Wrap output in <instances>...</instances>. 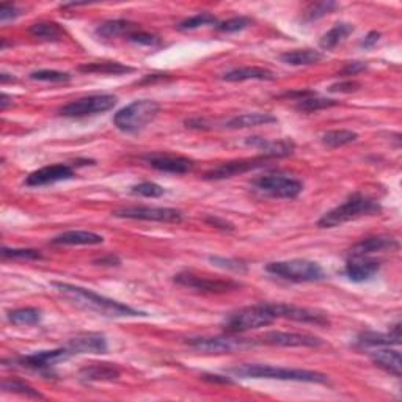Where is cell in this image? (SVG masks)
Segmentation results:
<instances>
[{
    "mask_svg": "<svg viewBox=\"0 0 402 402\" xmlns=\"http://www.w3.org/2000/svg\"><path fill=\"white\" fill-rule=\"evenodd\" d=\"M52 288L55 291L60 292L63 297L71 300L74 305L81 307L83 309H90L97 314L107 316V317H137V316H146L143 312L132 308L124 303H119L117 300H112L104 297L101 294H96L91 289L63 283V281H52Z\"/></svg>",
    "mask_w": 402,
    "mask_h": 402,
    "instance_id": "cell-1",
    "label": "cell"
},
{
    "mask_svg": "<svg viewBox=\"0 0 402 402\" xmlns=\"http://www.w3.org/2000/svg\"><path fill=\"white\" fill-rule=\"evenodd\" d=\"M380 211H382V206L376 200L362 194H354L344 203H341L340 206L324 214L317 225L321 228H335L345 222L357 220V218L377 215L380 214Z\"/></svg>",
    "mask_w": 402,
    "mask_h": 402,
    "instance_id": "cell-2",
    "label": "cell"
},
{
    "mask_svg": "<svg viewBox=\"0 0 402 402\" xmlns=\"http://www.w3.org/2000/svg\"><path fill=\"white\" fill-rule=\"evenodd\" d=\"M230 372H232L237 377H245V379H275V380H291V382H307V384L329 382L326 374L307 371V370L278 368V366H272V365H241L230 370Z\"/></svg>",
    "mask_w": 402,
    "mask_h": 402,
    "instance_id": "cell-3",
    "label": "cell"
},
{
    "mask_svg": "<svg viewBox=\"0 0 402 402\" xmlns=\"http://www.w3.org/2000/svg\"><path fill=\"white\" fill-rule=\"evenodd\" d=\"M275 321H277V317L272 313L269 303H258V305L245 307L228 314L222 326L227 333L237 335L249 330L271 326Z\"/></svg>",
    "mask_w": 402,
    "mask_h": 402,
    "instance_id": "cell-4",
    "label": "cell"
},
{
    "mask_svg": "<svg viewBox=\"0 0 402 402\" xmlns=\"http://www.w3.org/2000/svg\"><path fill=\"white\" fill-rule=\"evenodd\" d=\"M160 110L159 102L153 100H138L122 110H118L114 117V124L124 134H137L146 128Z\"/></svg>",
    "mask_w": 402,
    "mask_h": 402,
    "instance_id": "cell-5",
    "label": "cell"
},
{
    "mask_svg": "<svg viewBox=\"0 0 402 402\" xmlns=\"http://www.w3.org/2000/svg\"><path fill=\"white\" fill-rule=\"evenodd\" d=\"M189 348L206 355H225L235 354V352H242L253 349L258 345L256 340H249V338H241L236 335H223V336H196L189 338L186 341Z\"/></svg>",
    "mask_w": 402,
    "mask_h": 402,
    "instance_id": "cell-6",
    "label": "cell"
},
{
    "mask_svg": "<svg viewBox=\"0 0 402 402\" xmlns=\"http://www.w3.org/2000/svg\"><path fill=\"white\" fill-rule=\"evenodd\" d=\"M266 271L289 281L297 283H312V281H321L326 278L322 267L308 259H289V261H275L266 266Z\"/></svg>",
    "mask_w": 402,
    "mask_h": 402,
    "instance_id": "cell-7",
    "label": "cell"
},
{
    "mask_svg": "<svg viewBox=\"0 0 402 402\" xmlns=\"http://www.w3.org/2000/svg\"><path fill=\"white\" fill-rule=\"evenodd\" d=\"M71 352L66 349H52V350H40L35 352V354H29V355H18L15 358H8L4 360V365L10 363V366H15V368H20V370H29V371H35L43 374V376L49 377L54 376L52 368L59 362H63L66 360Z\"/></svg>",
    "mask_w": 402,
    "mask_h": 402,
    "instance_id": "cell-8",
    "label": "cell"
},
{
    "mask_svg": "<svg viewBox=\"0 0 402 402\" xmlns=\"http://www.w3.org/2000/svg\"><path fill=\"white\" fill-rule=\"evenodd\" d=\"M252 186L258 192L273 196V199H286L294 200L302 194L303 184L295 178H289L285 175H266L253 179Z\"/></svg>",
    "mask_w": 402,
    "mask_h": 402,
    "instance_id": "cell-9",
    "label": "cell"
},
{
    "mask_svg": "<svg viewBox=\"0 0 402 402\" xmlns=\"http://www.w3.org/2000/svg\"><path fill=\"white\" fill-rule=\"evenodd\" d=\"M118 97L114 95H93L85 96L81 100L71 101L59 110V114L68 118H83L90 115L104 114L112 110L117 105Z\"/></svg>",
    "mask_w": 402,
    "mask_h": 402,
    "instance_id": "cell-10",
    "label": "cell"
},
{
    "mask_svg": "<svg viewBox=\"0 0 402 402\" xmlns=\"http://www.w3.org/2000/svg\"><path fill=\"white\" fill-rule=\"evenodd\" d=\"M175 283H178L184 288L196 289L201 292H214L223 294L230 291H237L242 288V283L235 281L231 278H213L206 275H196L194 272H181L175 275Z\"/></svg>",
    "mask_w": 402,
    "mask_h": 402,
    "instance_id": "cell-11",
    "label": "cell"
},
{
    "mask_svg": "<svg viewBox=\"0 0 402 402\" xmlns=\"http://www.w3.org/2000/svg\"><path fill=\"white\" fill-rule=\"evenodd\" d=\"M118 218H131V220H145V222H159V223H181L182 213L173 208H156V206H131L117 209L112 213Z\"/></svg>",
    "mask_w": 402,
    "mask_h": 402,
    "instance_id": "cell-12",
    "label": "cell"
},
{
    "mask_svg": "<svg viewBox=\"0 0 402 402\" xmlns=\"http://www.w3.org/2000/svg\"><path fill=\"white\" fill-rule=\"evenodd\" d=\"M258 344L278 345V348H319L324 344L321 338L308 333H294V331H269L256 338Z\"/></svg>",
    "mask_w": 402,
    "mask_h": 402,
    "instance_id": "cell-13",
    "label": "cell"
},
{
    "mask_svg": "<svg viewBox=\"0 0 402 402\" xmlns=\"http://www.w3.org/2000/svg\"><path fill=\"white\" fill-rule=\"evenodd\" d=\"M269 307L277 319L278 317H285V319L302 324H314V326H329L330 324L327 314L316 312V309L288 305V303H269Z\"/></svg>",
    "mask_w": 402,
    "mask_h": 402,
    "instance_id": "cell-14",
    "label": "cell"
},
{
    "mask_svg": "<svg viewBox=\"0 0 402 402\" xmlns=\"http://www.w3.org/2000/svg\"><path fill=\"white\" fill-rule=\"evenodd\" d=\"M74 178V170L69 165H47L40 168V170L30 173L25 178V184L29 187H40V186H47L54 184V182L66 181Z\"/></svg>",
    "mask_w": 402,
    "mask_h": 402,
    "instance_id": "cell-15",
    "label": "cell"
},
{
    "mask_svg": "<svg viewBox=\"0 0 402 402\" xmlns=\"http://www.w3.org/2000/svg\"><path fill=\"white\" fill-rule=\"evenodd\" d=\"M264 160L259 159H253V160H231V162H225V164H220L218 167L213 168V170L208 172L204 175L206 179H214V181H220V179H227V178H232V176L237 175H244L249 173L252 170H256V168L264 167Z\"/></svg>",
    "mask_w": 402,
    "mask_h": 402,
    "instance_id": "cell-16",
    "label": "cell"
},
{
    "mask_svg": "<svg viewBox=\"0 0 402 402\" xmlns=\"http://www.w3.org/2000/svg\"><path fill=\"white\" fill-rule=\"evenodd\" d=\"M143 159L153 168L165 173L182 175L194 168V162L190 159L181 156H172V154H146V156H143Z\"/></svg>",
    "mask_w": 402,
    "mask_h": 402,
    "instance_id": "cell-17",
    "label": "cell"
},
{
    "mask_svg": "<svg viewBox=\"0 0 402 402\" xmlns=\"http://www.w3.org/2000/svg\"><path fill=\"white\" fill-rule=\"evenodd\" d=\"M399 244L396 239H393L390 236H374V237H366L363 241H360L349 250V258H365L370 256L372 253L379 252H386V250H394L398 249Z\"/></svg>",
    "mask_w": 402,
    "mask_h": 402,
    "instance_id": "cell-18",
    "label": "cell"
},
{
    "mask_svg": "<svg viewBox=\"0 0 402 402\" xmlns=\"http://www.w3.org/2000/svg\"><path fill=\"white\" fill-rule=\"evenodd\" d=\"M68 350L73 354H104L107 352V340L101 333H82L68 341Z\"/></svg>",
    "mask_w": 402,
    "mask_h": 402,
    "instance_id": "cell-19",
    "label": "cell"
},
{
    "mask_svg": "<svg viewBox=\"0 0 402 402\" xmlns=\"http://www.w3.org/2000/svg\"><path fill=\"white\" fill-rule=\"evenodd\" d=\"M249 146L256 148L266 158H286L295 150L292 140H269L263 137H249L245 140Z\"/></svg>",
    "mask_w": 402,
    "mask_h": 402,
    "instance_id": "cell-20",
    "label": "cell"
},
{
    "mask_svg": "<svg viewBox=\"0 0 402 402\" xmlns=\"http://www.w3.org/2000/svg\"><path fill=\"white\" fill-rule=\"evenodd\" d=\"M380 271V263L376 259H371L368 256L365 258H349L348 264L344 267V273L348 278L354 283H362L372 278L374 275Z\"/></svg>",
    "mask_w": 402,
    "mask_h": 402,
    "instance_id": "cell-21",
    "label": "cell"
},
{
    "mask_svg": "<svg viewBox=\"0 0 402 402\" xmlns=\"http://www.w3.org/2000/svg\"><path fill=\"white\" fill-rule=\"evenodd\" d=\"M358 348H390L401 344V324H396L388 333L365 331L357 340Z\"/></svg>",
    "mask_w": 402,
    "mask_h": 402,
    "instance_id": "cell-22",
    "label": "cell"
},
{
    "mask_svg": "<svg viewBox=\"0 0 402 402\" xmlns=\"http://www.w3.org/2000/svg\"><path fill=\"white\" fill-rule=\"evenodd\" d=\"M79 377L83 382H112L119 377V371L109 363H93L83 366L79 371Z\"/></svg>",
    "mask_w": 402,
    "mask_h": 402,
    "instance_id": "cell-23",
    "label": "cell"
},
{
    "mask_svg": "<svg viewBox=\"0 0 402 402\" xmlns=\"http://www.w3.org/2000/svg\"><path fill=\"white\" fill-rule=\"evenodd\" d=\"M137 30H140L138 24L131 23V20L126 19H115V20H107V23H104L97 27L96 35L105 40L118 38V37L129 38L131 35Z\"/></svg>",
    "mask_w": 402,
    "mask_h": 402,
    "instance_id": "cell-24",
    "label": "cell"
},
{
    "mask_svg": "<svg viewBox=\"0 0 402 402\" xmlns=\"http://www.w3.org/2000/svg\"><path fill=\"white\" fill-rule=\"evenodd\" d=\"M371 360L374 365L379 366V368L393 374L394 377H401L402 362H401V354L398 350L377 348L376 352H371Z\"/></svg>",
    "mask_w": 402,
    "mask_h": 402,
    "instance_id": "cell-25",
    "label": "cell"
},
{
    "mask_svg": "<svg viewBox=\"0 0 402 402\" xmlns=\"http://www.w3.org/2000/svg\"><path fill=\"white\" fill-rule=\"evenodd\" d=\"M104 237L91 231H66L51 239L54 245H100Z\"/></svg>",
    "mask_w": 402,
    "mask_h": 402,
    "instance_id": "cell-26",
    "label": "cell"
},
{
    "mask_svg": "<svg viewBox=\"0 0 402 402\" xmlns=\"http://www.w3.org/2000/svg\"><path fill=\"white\" fill-rule=\"evenodd\" d=\"M272 71L261 66H245L236 68L223 74V81L227 82H245V81H273Z\"/></svg>",
    "mask_w": 402,
    "mask_h": 402,
    "instance_id": "cell-27",
    "label": "cell"
},
{
    "mask_svg": "<svg viewBox=\"0 0 402 402\" xmlns=\"http://www.w3.org/2000/svg\"><path fill=\"white\" fill-rule=\"evenodd\" d=\"M277 122H278L277 117H273L271 114H242V115H237L235 118L228 119V122L225 123V128L247 129V128H255V126L272 124Z\"/></svg>",
    "mask_w": 402,
    "mask_h": 402,
    "instance_id": "cell-28",
    "label": "cell"
},
{
    "mask_svg": "<svg viewBox=\"0 0 402 402\" xmlns=\"http://www.w3.org/2000/svg\"><path fill=\"white\" fill-rule=\"evenodd\" d=\"M280 59L291 66H309L319 63L324 59V55L319 51H313V49H297V51L281 54Z\"/></svg>",
    "mask_w": 402,
    "mask_h": 402,
    "instance_id": "cell-29",
    "label": "cell"
},
{
    "mask_svg": "<svg viewBox=\"0 0 402 402\" xmlns=\"http://www.w3.org/2000/svg\"><path fill=\"white\" fill-rule=\"evenodd\" d=\"M352 32H354V25L352 24L338 23L321 38L319 46L324 51H331V49H335L338 45L343 43Z\"/></svg>",
    "mask_w": 402,
    "mask_h": 402,
    "instance_id": "cell-30",
    "label": "cell"
},
{
    "mask_svg": "<svg viewBox=\"0 0 402 402\" xmlns=\"http://www.w3.org/2000/svg\"><path fill=\"white\" fill-rule=\"evenodd\" d=\"M81 73H90V74H128L132 73L134 68L123 65L118 61H97V63H87V65L79 66Z\"/></svg>",
    "mask_w": 402,
    "mask_h": 402,
    "instance_id": "cell-31",
    "label": "cell"
},
{
    "mask_svg": "<svg viewBox=\"0 0 402 402\" xmlns=\"http://www.w3.org/2000/svg\"><path fill=\"white\" fill-rule=\"evenodd\" d=\"M8 321L15 326H37L41 321L38 308H19L8 313Z\"/></svg>",
    "mask_w": 402,
    "mask_h": 402,
    "instance_id": "cell-32",
    "label": "cell"
},
{
    "mask_svg": "<svg viewBox=\"0 0 402 402\" xmlns=\"http://www.w3.org/2000/svg\"><path fill=\"white\" fill-rule=\"evenodd\" d=\"M335 8H338V4L331 2V0H327V2L309 4L302 13V20L303 23H313V20H317V19L330 15V13Z\"/></svg>",
    "mask_w": 402,
    "mask_h": 402,
    "instance_id": "cell-33",
    "label": "cell"
},
{
    "mask_svg": "<svg viewBox=\"0 0 402 402\" xmlns=\"http://www.w3.org/2000/svg\"><path fill=\"white\" fill-rule=\"evenodd\" d=\"M30 33L35 38L46 40V41H59L63 37V29L57 23H38L30 27Z\"/></svg>",
    "mask_w": 402,
    "mask_h": 402,
    "instance_id": "cell-34",
    "label": "cell"
},
{
    "mask_svg": "<svg viewBox=\"0 0 402 402\" xmlns=\"http://www.w3.org/2000/svg\"><path fill=\"white\" fill-rule=\"evenodd\" d=\"M358 136L355 132L348 131V129H340V131H329L322 136V143L329 148H340L344 145L354 143Z\"/></svg>",
    "mask_w": 402,
    "mask_h": 402,
    "instance_id": "cell-35",
    "label": "cell"
},
{
    "mask_svg": "<svg viewBox=\"0 0 402 402\" xmlns=\"http://www.w3.org/2000/svg\"><path fill=\"white\" fill-rule=\"evenodd\" d=\"M340 102L335 101V100H327V97H319L312 95L308 97H303V100L297 101V105H295V109L300 110V112H317V110H324V109H330V107H335Z\"/></svg>",
    "mask_w": 402,
    "mask_h": 402,
    "instance_id": "cell-36",
    "label": "cell"
},
{
    "mask_svg": "<svg viewBox=\"0 0 402 402\" xmlns=\"http://www.w3.org/2000/svg\"><path fill=\"white\" fill-rule=\"evenodd\" d=\"M2 390L5 393H18L23 394L25 398H33V399H45V396L41 393H38L35 388H32L30 385H27L23 380H16V379H6L2 382Z\"/></svg>",
    "mask_w": 402,
    "mask_h": 402,
    "instance_id": "cell-37",
    "label": "cell"
},
{
    "mask_svg": "<svg viewBox=\"0 0 402 402\" xmlns=\"http://www.w3.org/2000/svg\"><path fill=\"white\" fill-rule=\"evenodd\" d=\"M217 24H218V20L214 15H211V13H199V15L182 20V23L178 25V29L179 30H195L203 25H217Z\"/></svg>",
    "mask_w": 402,
    "mask_h": 402,
    "instance_id": "cell-38",
    "label": "cell"
},
{
    "mask_svg": "<svg viewBox=\"0 0 402 402\" xmlns=\"http://www.w3.org/2000/svg\"><path fill=\"white\" fill-rule=\"evenodd\" d=\"M32 81H41V82H52V83H63L71 81V76L68 73L54 71V69H40V71H33L30 74Z\"/></svg>",
    "mask_w": 402,
    "mask_h": 402,
    "instance_id": "cell-39",
    "label": "cell"
},
{
    "mask_svg": "<svg viewBox=\"0 0 402 402\" xmlns=\"http://www.w3.org/2000/svg\"><path fill=\"white\" fill-rule=\"evenodd\" d=\"M131 192L134 195H140V196H146V199H159L165 194L164 187H160L156 182H151V181H145V182H140V184L132 186Z\"/></svg>",
    "mask_w": 402,
    "mask_h": 402,
    "instance_id": "cell-40",
    "label": "cell"
},
{
    "mask_svg": "<svg viewBox=\"0 0 402 402\" xmlns=\"http://www.w3.org/2000/svg\"><path fill=\"white\" fill-rule=\"evenodd\" d=\"M2 258L4 259H25V261H37L43 259L41 252L33 249H2Z\"/></svg>",
    "mask_w": 402,
    "mask_h": 402,
    "instance_id": "cell-41",
    "label": "cell"
},
{
    "mask_svg": "<svg viewBox=\"0 0 402 402\" xmlns=\"http://www.w3.org/2000/svg\"><path fill=\"white\" fill-rule=\"evenodd\" d=\"M252 24V19L247 18V16H236V18H231L228 20H225V23H218L215 27L218 32H223V33H235V32H241L244 29H247Z\"/></svg>",
    "mask_w": 402,
    "mask_h": 402,
    "instance_id": "cell-42",
    "label": "cell"
},
{
    "mask_svg": "<svg viewBox=\"0 0 402 402\" xmlns=\"http://www.w3.org/2000/svg\"><path fill=\"white\" fill-rule=\"evenodd\" d=\"M209 261L217 267H222V269L227 271H232V272H239L244 273L247 272V264L241 259H235V258H223V256H209Z\"/></svg>",
    "mask_w": 402,
    "mask_h": 402,
    "instance_id": "cell-43",
    "label": "cell"
},
{
    "mask_svg": "<svg viewBox=\"0 0 402 402\" xmlns=\"http://www.w3.org/2000/svg\"><path fill=\"white\" fill-rule=\"evenodd\" d=\"M128 40L132 41V43L142 45V46H158V45H160L159 37H156V35H153V33L143 32V30L134 32Z\"/></svg>",
    "mask_w": 402,
    "mask_h": 402,
    "instance_id": "cell-44",
    "label": "cell"
},
{
    "mask_svg": "<svg viewBox=\"0 0 402 402\" xmlns=\"http://www.w3.org/2000/svg\"><path fill=\"white\" fill-rule=\"evenodd\" d=\"M362 87V83L355 81H343L333 83V85L329 87V91L331 93H352V91H357Z\"/></svg>",
    "mask_w": 402,
    "mask_h": 402,
    "instance_id": "cell-45",
    "label": "cell"
},
{
    "mask_svg": "<svg viewBox=\"0 0 402 402\" xmlns=\"http://www.w3.org/2000/svg\"><path fill=\"white\" fill-rule=\"evenodd\" d=\"M23 15V10H19L16 5L13 4H2L0 6V23H6V20L16 19L18 16Z\"/></svg>",
    "mask_w": 402,
    "mask_h": 402,
    "instance_id": "cell-46",
    "label": "cell"
},
{
    "mask_svg": "<svg viewBox=\"0 0 402 402\" xmlns=\"http://www.w3.org/2000/svg\"><path fill=\"white\" fill-rule=\"evenodd\" d=\"M368 68V65L363 61H349V63H345V66L341 69L340 71V77H348V76H357L360 73H363L365 69Z\"/></svg>",
    "mask_w": 402,
    "mask_h": 402,
    "instance_id": "cell-47",
    "label": "cell"
},
{
    "mask_svg": "<svg viewBox=\"0 0 402 402\" xmlns=\"http://www.w3.org/2000/svg\"><path fill=\"white\" fill-rule=\"evenodd\" d=\"M379 40H380V33L376 32V30H372V32H370L368 35H366L365 40L362 41V43H360V46H362L363 49H371V47H374V46L377 45Z\"/></svg>",
    "mask_w": 402,
    "mask_h": 402,
    "instance_id": "cell-48",
    "label": "cell"
},
{
    "mask_svg": "<svg viewBox=\"0 0 402 402\" xmlns=\"http://www.w3.org/2000/svg\"><path fill=\"white\" fill-rule=\"evenodd\" d=\"M206 222H208V223H211V225H214V227L220 228V230H228V231H232V230H235V227H232V225H231L230 222H227V220H222V218H218V217H209Z\"/></svg>",
    "mask_w": 402,
    "mask_h": 402,
    "instance_id": "cell-49",
    "label": "cell"
},
{
    "mask_svg": "<svg viewBox=\"0 0 402 402\" xmlns=\"http://www.w3.org/2000/svg\"><path fill=\"white\" fill-rule=\"evenodd\" d=\"M96 264H100V266H118L122 261H119L118 256H114V255H109V256H102L100 259H96L95 261Z\"/></svg>",
    "mask_w": 402,
    "mask_h": 402,
    "instance_id": "cell-50",
    "label": "cell"
},
{
    "mask_svg": "<svg viewBox=\"0 0 402 402\" xmlns=\"http://www.w3.org/2000/svg\"><path fill=\"white\" fill-rule=\"evenodd\" d=\"M204 380H211V382H220V384H232L228 377H222V376H213V374H204L203 376Z\"/></svg>",
    "mask_w": 402,
    "mask_h": 402,
    "instance_id": "cell-51",
    "label": "cell"
},
{
    "mask_svg": "<svg viewBox=\"0 0 402 402\" xmlns=\"http://www.w3.org/2000/svg\"><path fill=\"white\" fill-rule=\"evenodd\" d=\"M10 104H13V101H10V96L4 93L2 97H0V110H6V107H8Z\"/></svg>",
    "mask_w": 402,
    "mask_h": 402,
    "instance_id": "cell-52",
    "label": "cell"
},
{
    "mask_svg": "<svg viewBox=\"0 0 402 402\" xmlns=\"http://www.w3.org/2000/svg\"><path fill=\"white\" fill-rule=\"evenodd\" d=\"M16 81H18V79H16V77L13 76V74H8V73H2V74H0V82H2L4 85H5L6 82H16Z\"/></svg>",
    "mask_w": 402,
    "mask_h": 402,
    "instance_id": "cell-53",
    "label": "cell"
}]
</instances>
